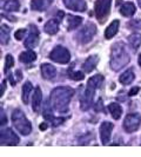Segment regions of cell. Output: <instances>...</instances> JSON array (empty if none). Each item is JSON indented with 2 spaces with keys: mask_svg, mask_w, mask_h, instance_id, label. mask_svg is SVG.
Wrapping results in <instances>:
<instances>
[{
  "mask_svg": "<svg viewBox=\"0 0 141 157\" xmlns=\"http://www.w3.org/2000/svg\"><path fill=\"white\" fill-rule=\"evenodd\" d=\"M12 66H14V58L11 55H7L5 58V72H7Z\"/></svg>",
  "mask_w": 141,
  "mask_h": 157,
  "instance_id": "cell-29",
  "label": "cell"
},
{
  "mask_svg": "<svg viewBox=\"0 0 141 157\" xmlns=\"http://www.w3.org/2000/svg\"><path fill=\"white\" fill-rule=\"evenodd\" d=\"M108 110H110V115L113 116L114 119H119L122 115V108L118 103H110L108 105Z\"/></svg>",
  "mask_w": 141,
  "mask_h": 157,
  "instance_id": "cell-23",
  "label": "cell"
},
{
  "mask_svg": "<svg viewBox=\"0 0 141 157\" xmlns=\"http://www.w3.org/2000/svg\"><path fill=\"white\" fill-rule=\"evenodd\" d=\"M82 23V18L78 16H68V26H67V30L72 31V30H75L77 27L80 26V24Z\"/></svg>",
  "mask_w": 141,
  "mask_h": 157,
  "instance_id": "cell-24",
  "label": "cell"
},
{
  "mask_svg": "<svg viewBox=\"0 0 141 157\" xmlns=\"http://www.w3.org/2000/svg\"><path fill=\"white\" fill-rule=\"evenodd\" d=\"M63 4L67 8L75 12H84L87 8L85 0H63Z\"/></svg>",
  "mask_w": 141,
  "mask_h": 157,
  "instance_id": "cell-12",
  "label": "cell"
},
{
  "mask_svg": "<svg viewBox=\"0 0 141 157\" xmlns=\"http://www.w3.org/2000/svg\"><path fill=\"white\" fill-rule=\"evenodd\" d=\"M110 2H112V0H96L95 1L94 11H95L98 20L103 21L108 17L110 11Z\"/></svg>",
  "mask_w": 141,
  "mask_h": 157,
  "instance_id": "cell-7",
  "label": "cell"
},
{
  "mask_svg": "<svg viewBox=\"0 0 141 157\" xmlns=\"http://www.w3.org/2000/svg\"><path fill=\"white\" fill-rule=\"evenodd\" d=\"M73 89L68 86H58L51 92V103L56 111L59 112H66L68 110V105L73 97Z\"/></svg>",
  "mask_w": 141,
  "mask_h": 157,
  "instance_id": "cell-1",
  "label": "cell"
},
{
  "mask_svg": "<svg viewBox=\"0 0 141 157\" xmlns=\"http://www.w3.org/2000/svg\"><path fill=\"white\" fill-rule=\"evenodd\" d=\"M40 70H41V76L47 80H52L56 76V69L51 64H42Z\"/></svg>",
  "mask_w": 141,
  "mask_h": 157,
  "instance_id": "cell-13",
  "label": "cell"
},
{
  "mask_svg": "<svg viewBox=\"0 0 141 157\" xmlns=\"http://www.w3.org/2000/svg\"><path fill=\"white\" fill-rule=\"evenodd\" d=\"M37 59V55L33 51H26L19 56V60L23 64H30Z\"/></svg>",
  "mask_w": 141,
  "mask_h": 157,
  "instance_id": "cell-22",
  "label": "cell"
},
{
  "mask_svg": "<svg viewBox=\"0 0 141 157\" xmlns=\"http://www.w3.org/2000/svg\"><path fill=\"white\" fill-rule=\"evenodd\" d=\"M32 91H33V86H32L31 82H26L23 86V102H24V104H28L30 96H31Z\"/></svg>",
  "mask_w": 141,
  "mask_h": 157,
  "instance_id": "cell-25",
  "label": "cell"
},
{
  "mask_svg": "<svg viewBox=\"0 0 141 157\" xmlns=\"http://www.w3.org/2000/svg\"><path fill=\"white\" fill-rule=\"evenodd\" d=\"M127 25H128V29H131V30H141L140 19H133V20H131Z\"/></svg>",
  "mask_w": 141,
  "mask_h": 157,
  "instance_id": "cell-30",
  "label": "cell"
},
{
  "mask_svg": "<svg viewBox=\"0 0 141 157\" xmlns=\"http://www.w3.org/2000/svg\"><path fill=\"white\" fill-rule=\"evenodd\" d=\"M42 104V92L40 90L39 86L35 87L34 94H33V99H32V108L35 112H38L40 110V106Z\"/></svg>",
  "mask_w": 141,
  "mask_h": 157,
  "instance_id": "cell-15",
  "label": "cell"
},
{
  "mask_svg": "<svg viewBox=\"0 0 141 157\" xmlns=\"http://www.w3.org/2000/svg\"><path fill=\"white\" fill-rule=\"evenodd\" d=\"M96 34V26L93 23H87L80 31L77 33L75 39L78 40L80 44L85 45L88 44L91 40L94 38V36Z\"/></svg>",
  "mask_w": 141,
  "mask_h": 157,
  "instance_id": "cell-5",
  "label": "cell"
},
{
  "mask_svg": "<svg viewBox=\"0 0 141 157\" xmlns=\"http://www.w3.org/2000/svg\"><path fill=\"white\" fill-rule=\"evenodd\" d=\"M5 89H6V80H2V82H1V96L4 94Z\"/></svg>",
  "mask_w": 141,
  "mask_h": 157,
  "instance_id": "cell-34",
  "label": "cell"
},
{
  "mask_svg": "<svg viewBox=\"0 0 141 157\" xmlns=\"http://www.w3.org/2000/svg\"><path fill=\"white\" fill-rule=\"evenodd\" d=\"M1 7L7 12H16L20 8V2L18 0H1Z\"/></svg>",
  "mask_w": 141,
  "mask_h": 157,
  "instance_id": "cell-16",
  "label": "cell"
},
{
  "mask_svg": "<svg viewBox=\"0 0 141 157\" xmlns=\"http://www.w3.org/2000/svg\"><path fill=\"white\" fill-rule=\"evenodd\" d=\"M63 16H65V13H63V11H59V12H58V18H59V19H63Z\"/></svg>",
  "mask_w": 141,
  "mask_h": 157,
  "instance_id": "cell-36",
  "label": "cell"
},
{
  "mask_svg": "<svg viewBox=\"0 0 141 157\" xmlns=\"http://www.w3.org/2000/svg\"><path fill=\"white\" fill-rule=\"evenodd\" d=\"M0 40H1V44L2 45H6L9 40V27H7L6 25H1V29H0Z\"/></svg>",
  "mask_w": 141,
  "mask_h": 157,
  "instance_id": "cell-27",
  "label": "cell"
},
{
  "mask_svg": "<svg viewBox=\"0 0 141 157\" xmlns=\"http://www.w3.org/2000/svg\"><path fill=\"white\" fill-rule=\"evenodd\" d=\"M44 31L46 32V33H48V34H51V36H54L59 31V23L55 19L48 20L45 24V26H44Z\"/></svg>",
  "mask_w": 141,
  "mask_h": 157,
  "instance_id": "cell-19",
  "label": "cell"
},
{
  "mask_svg": "<svg viewBox=\"0 0 141 157\" xmlns=\"http://www.w3.org/2000/svg\"><path fill=\"white\" fill-rule=\"evenodd\" d=\"M26 34V30L25 29H21V30H18V31L14 33V37H16V40H21L24 39V36Z\"/></svg>",
  "mask_w": 141,
  "mask_h": 157,
  "instance_id": "cell-31",
  "label": "cell"
},
{
  "mask_svg": "<svg viewBox=\"0 0 141 157\" xmlns=\"http://www.w3.org/2000/svg\"><path fill=\"white\" fill-rule=\"evenodd\" d=\"M139 65L141 66V55L139 56Z\"/></svg>",
  "mask_w": 141,
  "mask_h": 157,
  "instance_id": "cell-38",
  "label": "cell"
},
{
  "mask_svg": "<svg viewBox=\"0 0 141 157\" xmlns=\"http://www.w3.org/2000/svg\"><path fill=\"white\" fill-rule=\"evenodd\" d=\"M140 91V87L139 86H134L131 89V91L128 92V96H134V94H136L138 92Z\"/></svg>",
  "mask_w": 141,
  "mask_h": 157,
  "instance_id": "cell-32",
  "label": "cell"
},
{
  "mask_svg": "<svg viewBox=\"0 0 141 157\" xmlns=\"http://www.w3.org/2000/svg\"><path fill=\"white\" fill-rule=\"evenodd\" d=\"M39 43V31L37 29V26L30 25V33L27 39L25 40V46L27 48H34Z\"/></svg>",
  "mask_w": 141,
  "mask_h": 157,
  "instance_id": "cell-10",
  "label": "cell"
},
{
  "mask_svg": "<svg viewBox=\"0 0 141 157\" xmlns=\"http://www.w3.org/2000/svg\"><path fill=\"white\" fill-rule=\"evenodd\" d=\"M141 123V117L139 113H129L127 115L124 121V129H125L126 132L128 134H132L135 132Z\"/></svg>",
  "mask_w": 141,
  "mask_h": 157,
  "instance_id": "cell-8",
  "label": "cell"
},
{
  "mask_svg": "<svg viewBox=\"0 0 141 157\" xmlns=\"http://www.w3.org/2000/svg\"><path fill=\"white\" fill-rule=\"evenodd\" d=\"M112 131H113V124L110 122H103L100 125V138L103 145H107L110 143Z\"/></svg>",
  "mask_w": 141,
  "mask_h": 157,
  "instance_id": "cell-11",
  "label": "cell"
},
{
  "mask_svg": "<svg viewBox=\"0 0 141 157\" xmlns=\"http://www.w3.org/2000/svg\"><path fill=\"white\" fill-rule=\"evenodd\" d=\"M128 43L132 46L133 50H138L141 45V34L139 33H133L128 37Z\"/></svg>",
  "mask_w": 141,
  "mask_h": 157,
  "instance_id": "cell-26",
  "label": "cell"
},
{
  "mask_svg": "<svg viewBox=\"0 0 141 157\" xmlns=\"http://www.w3.org/2000/svg\"><path fill=\"white\" fill-rule=\"evenodd\" d=\"M99 63V57L96 55L89 56L85 60V63L82 65V70L84 72H92V71L96 67V65Z\"/></svg>",
  "mask_w": 141,
  "mask_h": 157,
  "instance_id": "cell-14",
  "label": "cell"
},
{
  "mask_svg": "<svg viewBox=\"0 0 141 157\" xmlns=\"http://www.w3.org/2000/svg\"><path fill=\"white\" fill-rule=\"evenodd\" d=\"M49 59L58 64H67L70 60V53L63 46H55L49 55Z\"/></svg>",
  "mask_w": 141,
  "mask_h": 157,
  "instance_id": "cell-6",
  "label": "cell"
},
{
  "mask_svg": "<svg viewBox=\"0 0 141 157\" xmlns=\"http://www.w3.org/2000/svg\"><path fill=\"white\" fill-rule=\"evenodd\" d=\"M7 123V119H6V116L4 115V110L1 109V126H4Z\"/></svg>",
  "mask_w": 141,
  "mask_h": 157,
  "instance_id": "cell-33",
  "label": "cell"
},
{
  "mask_svg": "<svg viewBox=\"0 0 141 157\" xmlns=\"http://www.w3.org/2000/svg\"><path fill=\"white\" fill-rule=\"evenodd\" d=\"M134 78H135V76H134L133 70H132V69H129V70L125 71V72L120 76L119 82H120L122 85H128V84H131V83L133 82Z\"/></svg>",
  "mask_w": 141,
  "mask_h": 157,
  "instance_id": "cell-21",
  "label": "cell"
},
{
  "mask_svg": "<svg viewBox=\"0 0 141 157\" xmlns=\"http://www.w3.org/2000/svg\"><path fill=\"white\" fill-rule=\"evenodd\" d=\"M68 77L70 79H73V80H82L84 77H85V75H84V72H81V71H70V69L68 70Z\"/></svg>",
  "mask_w": 141,
  "mask_h": 157,
  "instance_id": "cell-28",
  "label": "cell"
},
{
  "mask_svg": "<svg viewBox=\"0 0 141 157\" xmlns=\"http://www.w3.org/2000/svg\"><path fill=\"white\" fill-rule=\"evenodd\" d=\"M119 25H120V21H119V20H113V21L108 25V27H107L106 31H105V38H106V39H112V38L117 34L118 30H119Z\"/></svg>",
  "mask_w": 141,
  "mask_h": 157,
  "instance_id": "cell-17",
  "label": "cell"
},
{
  "mask_svg": "<svg viewBox=\"0 0 141 157\" xmlns=\"http://www.w3.org/2000/svg\"><path fill=\"white\" fill-rule=\"evenodd\" d=\"M135 11H136V7H135V5H134L133 2H124L122 4V6L120 7V13H121V16L124 17H132L135 13Z\"/></svg>",
  "mask_w": 141,
  "mask_h": 157,
  "instance_id": "cell-18",
  "label": "cell"
},
{
  "mask_svg": "<svg viewBox=\"0 0 141 157\" xmlns=\"http://www.w3.org/2000/svg\"><path fill=\"white\" fill-rule=\"evenodd\" d=\"M102 82H103V77L101 75H95L88 79L85 94H82V97L80 99V108L82 111H86L89 109V106L92 105V102H93L95 90L99 86H101Z\"/></svg>",
  "mask_w": 141,
  "mask_h": 157,
  "instance_id": "cell-3",
  "label": "cell"
},
{
  "mask_svg": "<svg viewBox=\"0 0 141 157\" xmlns=\"http://www.w3.org/2000/svg\"><path fill=\"white\" fill-rule=\"evenodd\" d=\"M53 0H32L31 8L34 11H44Z\"/></svg>",
  "mask_w": 141,
  "mask_h": 157,
  "instance_id": "cell-20",
  "label": "cell"
},
{
  "mask_svg": "<svg viewBox=\"0 0 141 157\" xmlns=\"http://www.w3.org/2000/svg\"><path fill=\"white\" fill-rule=\"evenodd\" d=\"M138 5H139V7L141 8V0H138Z\"/></svg>",
  "mask_w": 141,
  "mask_h": 157,
  "instance_id": "cell-37",
  "label": "cell"
},
{
  "mask_svg": "<svg viewBox=\"0 0 141 157\" xmlns=\"http://www.w3.org/2000/svg\"><path fill=\"white\" fill-rule=\"evenodd\" d=\"M129 63V55L126 51L125 44L122 41L115 43L110 51V69L113 71H120Z\"/></svg>",
  "mask_w": 141,
  "mask_h": 157,
  "instance_id": "cell-2",
  "label": "cell"
},
{
  "mask_svg": "<svg viewBox=\"0 0 141 157\" xmlns=\"http://www.w3.org/2000/svg\"><path fill=\"white\" fill-rule=\"evenodd\" d=\"M19 137H18V135L12 130V129H9V128H6V129H2L1 130V145L4 147V145H11V147H13V145H18L19 144Z\"/></svg>",
  "mask_w": 141,
  "mask_h": 157,
  "instance_id": "cell-9",
  "label": "cell"
},
{
  "mask_svg": "<svg viewBox=\"0 0 141 157\" xmlns=\"http://www.w3.org/2000/svg\"><path fill=\"white\" fill-rule=\"evenodd\" d=\"M40 130H41V131H45V130H46L47 129V123L46 122H45V123H42V124H40Z\"/></svg>",
  "mask_w": 141,
  "mask_h": 157,
  "instance_id": "cell-35",
  "label": "cell"
},
{
  "mask_svg": "<svg viewBox=\"0 0 141 157\" xmlns=\"http://www.w3.org/2000/svg\"><path fill=\"white\" fill-rule=\"evenodd\" d=\"M12 123H13V125H14L16 130L24 136L31 134V123H30V121L26 118L25 113L20 109H16L12 112Z\"/></svg>",
  "mask_w": 141,
  "mask_h": 157,
  "instance_id": "cell-4",
  "label": "cell"
}]
</instances>
